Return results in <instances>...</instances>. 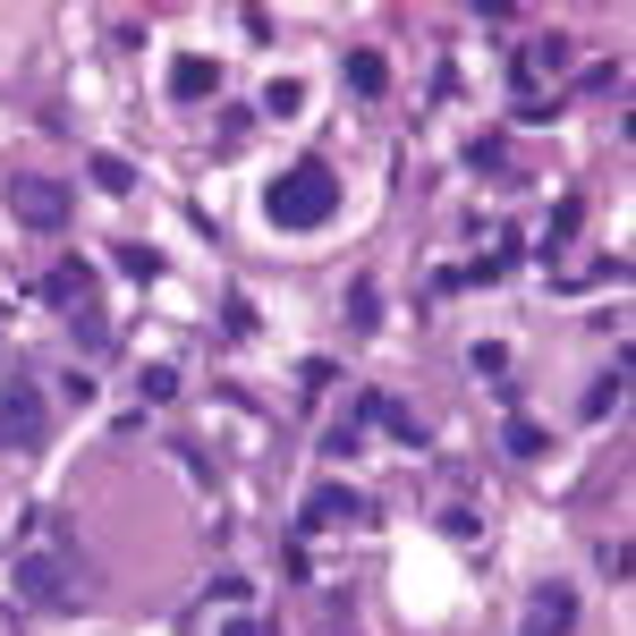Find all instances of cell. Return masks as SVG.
Returning a JSON list of instances; mask_svg holds the SVG:
<instances>
[{"label":"cell","instance_id":"obj_4","mask_svg":"<svg viewBox=\"0 0 636 636\" xmlns=\"http://www.w3.org/2000/svg\"><path fill=\"white\" fill-rule=\"evenodd\" d=\"M18 594H26V603H60V594H68L60 560H26V569H18Z\"/></svg>","mask_w":636,"mask_h":636},{"label":"cell","instance_id":"obj_7","mask_svg":"<svg viewBox=\"0 0 636 636\" xmlns=\"http://www.w3.org/2000/svg\"><path fill=\"white\" fill-rule=\"evenodd\" d=\"M263 111H272V120H297V111H306V86H297V77H281V86L263 94Z\"/></svg>","mask_w":636,"mask_h":636},{"label":"cell","instance_id":"obj_5","mask_svg":"<svg viewBox=\"0 0 636 636\" xmlns=\"http://www.w3.org/2000/svg\"><path fill=\"white\" fill-rule=\"evenodd\" d=\"M170 86H179V94H188V102H204V94H213V86H222V68H213V60H195V52H188V60L170 68Z\"/></svg>","mask_w":636,"mask_h":636},{"label":"cell","instance_id":"obj_3","mask_svg":"<svg viewBox=\"0 0 636 636\" xmlns=\"http://www.w3.org/2000/svg\"><path fill=\"white\" fill-rule=\"evenodd\" d=\"M9 204H18L34 229H60L68 222V195L52 188V179H9Z\"/></svg>","mask_w":636,"mask_h":636},{"label":"cell","instance_id":"obj_9","mask_svg":"<svg viewBox=\"0 0 636 636\" xmlns=\"http://www.w3.org/2000/svg\"><path fill=\"white\" fill-rule=\"evenodd\" d=\"M560 628H569V594L552 586V594H543V603H535V636H560Z\"/></svg>","mask_w":636,"mask_h":636},{"label":"cell","instance_id":"obj_6","mask_svg":"<svg viewBox=\"0 0 636 636\" xmlns=\"http://www.w3.org/2000/svg\"><path fill=\"white\" fill-rule=\"evenodd\" d=\"M356 492H315V509H306V526H331V518H356Z\"/></svg>","mask_w":636,"mask_h":636},{"label":"cell","instance_id":"obj_8","mask_svg":"<svg viewBox=\"0 0 636 636\" xmlns=\"http://www.w3.org/2000/svg\"><path fill=\"white\" fill-rule=\"evenodd\" d=\"M365 408H374V416H382V424H390V433H399V442H408V450L424 442V433H416V416L399 408V399H365Z\"/></svg>","mask_w":636,"mask_h":636},{"label":"cell","instance_id":"obj_10","mask_svg":"<svg viewBox=\"0 0 636 636\" xmlns=\"http://www.w3.org/2000/svg\"><path fill=\"white\" fill-rule=\"evenodd\" d=\"M382 77H390L382 52H356V60H349V86H356V94H382Z\"/></svg>","mask_w":636,"mask_h":636},{"label":"cell","instance_id":"obj_1","mask_svg":"<svg viewBox=\"0 0 636 636\" xmlns=\"http://www.w3.org/2000/svg\"><path fill=\"white\" fill-rule=\"evenodd\" d=\"M331 213H340V170L331 161H288L263 188V222L272 229H322Z\"/></svg>","mask_w":636,"mask_h":636},{"label":"cell","instance_id":"obj_2","mask_svg":"<svg viewBox=\"0 0 636 636\" xmlns=\"http://www.w3.org/2000/svg\"><path fill=\"white\" fill-rule=\"evenodd\" d=\"M0 442H9V450H34V442H43V399H34L26 374L0 382Z\"/></svg>","mask_w":636,"mask_h":636}]
</instances>
